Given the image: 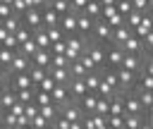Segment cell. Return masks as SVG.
I'll return each instance as SVG.
<instances>
[{"instance_id": "1", "label": "cell", "mask_w": 153, "mask_h": 129, "mask_svg": "<svg viewBox=\"0 0 153 129\" xmlns=\"http://www.w3.org/2000/svg\"><path fill=\"white\" fill-rule=\"evenodd\" d=\"M88 38H93L100 45H110L112 43V26H108V22H103V19H93V29H91Z\"/></svg>"}, {"instance_id": "2", "label": "cell", "mask_w": 153, "mask_h": 129, "mask_svg": "<svg viewBox=\"0 0 153 129\" xmlns=\"http://www.w3.org/2000/svg\"><path fill=\"white\" fill-rule=\"evenodd\" d=\"M122 103H124V115H151V110H146L131 91L122 93Z\"/></svg>"}, {"instance_id": "3", "label": "cell", "mask_w": 153, "mask_h": 129, "mask_svg": "<svg viewBox=\"0 0 153 129\" xmlns=\"http://www.w3.org/2000/svg\"><path fill=\"white\" fill-rule=\"evenodd\" d=\"M115 76H117V91H120V93L131 91V88H134V84H136V74H134V72H129V69L117 67V69H115Z\"/></svg>"}, {"instance_id": "4", "label": "cell", "mask_w": 153, "mask_h": 129, "mask_svg": "<svg viewBox=\"0 0 153 129\" xmlns=\"http://www.w3.org/2000/svg\"><path fill=\"white\" fill-rule=\"evenodd\" d=\"M122 57H124V50H122L117 43H110V45H105V67H110V69H117V67L122 64Z\"/></svg>"}, {"instance_id": "5", "label": "cell", "mask_w": 153, "mask_h": 129, "mask_svg": "<svg viewBox=\"0 0 153 129\" xmlns=\"http://www.w3.org/2000/svg\"><path fill=\"white\" fill-rule=\"evenodd\" d=\"M29 67H31V60H29V57H24L22 53H17V50H14V57H12V62L7 64V69H5V76L22 74V72H26Z\"/></svg>"}, {"instance_id": "6", "label": "cell", "mask_w": 153, "mask_h": 129, "mask_svg": "<svg viewBox=\"0 0 153 129\" xmlns=\"http://www.w3.org/2000/svg\"><path fill=\"white\" fill-rule=\"evenodd\" d=\"M19 17H22V26H26L29 31L43 26V24H41V10H36V7H29V10H26L24 14H19Z\"/></svg>"}, {"instance_id": "7", "label": "cell", "mask_w": 153, "mask_h": 129, "mask_svg": "<svg viewBox=\"0 0 153 129\" xmlns=\"http://www.w3.org/2000/svg\"><path fill=\"white\" fill-rule=\"evenodd\" d=\"M60 117H65L67 122H79V119L84 117V112H81V108H79L74 100H69V103H65V105L60 108Z\"/></svg>"}, {"instance_id": "8", "label": "cell", "mask_w": 153, "mask_h": 129, "mask_svg": "<svg viewBox=\"0 0 153 129\" xmlns=\"http://www.w3.org/2000/svg\"><path fill=\"white\" fill-rule=\"evenodd\" d=\"M57 26H60V31L65 33V38H67V36H74V33H76V14H74V12L62 14Z\"/></svg>"}, {"instance_id": "9", "label": "cell", "mask_w": 153, "mask_h": 129, "mask_svg": "<svg viewBox=\"0 0 153 129\" xmlns=\"http://www.w3.org/2000/svg\"><path fill=\"white\" fill-rule=\"evenodd\" d=\"M41 24H43V29H50V26H57L60 24V14L53 7H48V2L41 7Z\"/></svg>"}, {"instance_id": "10", "label": "cell", "mask_w": 153, "mask_h": 129, "mask_svg": "<svg viewBox=\"0 0 153 129\" xmlns=\"http://www.w3.org/2000/svg\"><path fill=\"white\" fill-rule=\"evenodd\" d=\"M120 48H122L127 55H143V53H146V50H143V43H141V38H136L134 33H131V36H129V38H127V41H124Z\"/></svg>"}, {"instance_id": "11", "label": "cell", "mask_w": 153, "mask_h": 129, "mask_svg": "<svg viewBox=\"0 0 153 129\" xmlns=\"http://www.w3.org/2000/svg\"><path fill=\"white\" fill-rule=\"evenodd\" d=\"M45 72L53 76V81H55V84H62V86H67V84L72 81V74H69V69H67V67H48Z\"/></svg>"}, {"instance_id": "12", "label": "cell", "mask_w": 153, "mask_h": 129, "mask_svg": "<svg viewBox=\"0 0 153 129\" xmlns=\"http://www.w3.org/2000/svg\"><path fill=\"white\" fill-rule=\"evenodd\" d=\"M50 100H53L57 108H62L65 103H69L72 98H69V91H67V86H62V84H55V88L50 91Z\"/></svg>"}, {"instance_id": "13", "label": "cell", "mask_w": 153, "mask_h": 129, "mask_svg": "<svg viewBox=\"0 0 153 129\" xmlns=\"http://www.w3.org/2000/svg\"><path fill=\"white\" fill-rule=\"evenodd\" d=\"M96 100H98L96 93H84V96H81L79 100H74V103L81 108L84 115H93V110H96Z\"/></svg>"}, {"instance_id": "14", "label": "cell", "mask_w": 153, "mask_h": 129, "mask_svg": "<svg viewBox=\"0 0 153 129\" xmlns=\"http://www.w3.org/2000/svg\"><path fill=\"white\" fill-rule=\"evenodd\" d=\"M91 29H93V19L86 17L84 12H79V14H76V33H79V36H88Z\"/></svg>"}, {"instance_id": "15", "label": "cell", "mask_w": 153, "mask_h": 129, "mask_svg": "<svg viewBox=\"0 0 153 129\" xmlns=\"http://www.w3.org/2000/svg\"><path fill=\"white\" fill-rule=\"evenodd\" d=\"M31 64H38V67L48 69V67H50V50H48V48H38V50L31 55Z\"/></svg>"}, {"instance_id": "16", "label": "cell", "mask_w": 153, "mask_h": 129, "mask_svg": "<svg viewBox=\"0 0 153 129\" xmlns=\"http://www.w3.org/2000/svg\"><path fill=\"white\" fill-rule=\"evenodd\" d=\"M67 91H69V98H72V100H79L84 93H88L81 79H72V81L67 84Z\"/></svg>"}, {"instance_id": "17", "label": "cell", "mask_w": 153, "mask_h": 129, "mask_svg": "<svg viewBox=\"0 0 153 129\" xmlns=\"http://www.w3.org/2000/svg\"><path fill=\"white\" fill-rule=\"evenodd\" d=\"M131 93L139 98V103H141L146 110H151V108H153V91H146V88H139V86H134V88H131Z\"/></svg>"}, {"instance_id": "18", "label": "cell", "mask_w": 153, "mask_h": 129, "mask_svg": "<svg viewBox=\"0 0 153 129\" xmlns=\"http://www.w3.org/2000/svg\"><path fill=\"white\" fill-rule=\"evenodd\" d=\"M31 38H33V43H36L38 48H50V41H48V33H45L43 26L33 29V31H31Z\"/></svg>"}, {"instance_id": "19", "label": "cell", "mask_w": 153, "mask_h": 129, "mask_svg": "<svg viewBox=\"0 0 153 129\" xmlns=\"http://www.w3.org/2000/svg\"><path fill=\"white\" fill-rule=\"evenodd\" d=\"M26 74H29L31 84H33V86H38V84H41V81L45 79V74H48V72H45L43 67H38V64H31V67L26 69Z\"/></svg>"}, {"instance_id": "20", "label": "cell", "mask_w": 153, "mask_h": 129, "mask_svg": "<svg viewBox=\"0 0 153 129\" xmlns=\"http://www.w3.org/2000/svg\"><path fill=\"white\" fill-rule=\"evenodd\" d=\"M129 36H131V29H129V26H124V24H122V26H117V29H112V43H117V45H122Z\"/></svg>"}, {"instance_id": "21", "label": "cell", "mask_w": 153, "mask_h": 129, "mask_svg": "<svg viewBox=\"0 0 153 129\" xmlns=\"http://www.w3.org/2000/svg\"><path fill=\"white\" fill-rule=\"evenodd\" d=\"M38 115H41V117H45L48 122H53V119L60 115V108H57L55 103H50V105H41V108H38Z\"/></svg>"}, {"instance_id": "22", "label": "cell", "mask_w": 153, "mask_h": 129, "mask_svg": "<svg viewBox=\"0 0 153 129\" xmlns=\"http://www.w3.org/2000/svg\"><path fill=\"white\" fill-rule=\"evenodd\" d=\"M0 24H2V26H5V29H7V31H10V33H14V31H17V29H19V26H22V17H19V14H14V12H12V14H10V17H7V19H2V22H0Z\"/></svg>"}, {"instance_id": "23", "label": "cell", "mask_w": 153, "mask_h": 129, "mask_svg": "<svg viewBox=\"0 0 153 129\" xmlns=\"http://www.w3.org/2000/svg\"><path fill=\"white\" fill-rule=\"evenodd\" d=\"M81 12H84L86 17H91V19H98V17H100V2H98V0H88Z\"/></svg>"}, {"instance_id": "24", "label": "cell", "mask_w": 153, "mask_h": 129, "mask_svg": "<svg viewBox=\"0 0 153 129\" xmlns=\"http://www.w3.org/2000/svg\"><path fill=\"white\" fill-rule=\"evenodd\" d=\"M124 117V129H139L141 122L148 117V115H122Z\"/></svg>"}, {"instance_id": "25", "label": "cell", "mask_w": 153, "mask_h": 129, "mask_svg": "<svg viewBox=\"0 0 153 129\" xmlns=\"http://www.w3.org/2000/svg\"><path fill=\"white\" fill-rule=\"evenodd\" d=\"M141 19H143V12H141V10H131V12L124 17V26L134 29V26H139V24H141Z\"/></svg>"}, {"instance_id": "26", "label": "cell", "mask_w": 153, "mask_h": 129, "mask_svg": "<svg viewBox=\"0 0 153 129\" xmlns=\"http://www.w3.org/2000/svg\"><path fill=\"white\" fill-rule=\"evenodd\" d=\"M36 50H38V45L33 43V38H29V41H24V43H22V45L17 48V53H22V55H24V57H29V60H31V55H33Z\"/></svg>"}, {"instance_id": "27", "label": "cell", "mask_w": 153, "mask_h": 129, "mask_svg": "<svg viewBox=\"0 0 153 129\" xmlns=\"http://www.w3.org/2000/svg\"><path fill=\"white\" fill-rule=\"evenodd\" d=\"M48 7H53L60 17L69 12V0H48Z\"/></svg>"}, {"instance_id": "28", "label": "cell", "mask_w": 153, "mask_h": 129, "mask_svg": "<svg viewBox=\"0 0 153 129\" xmlns=\"http://www.w3.org/2000/svg\"><path fill=\"white\" fill-rule=\"evenodd\" d=\"M33 91H36V88H22V91H14L17 103H33Z\"/></svg>"}, {"instance_id": "29", "label": "cell", "mask_w": 153, "mask_h": 129, "mask_svg": "<svg viewBox=\"0 0 153 129\" xmlns=\"http://www.w3.org/2000/svg\"><path fill=\"white\" fill-rule=\"evenodd\" d=\"M105 122H108V129H124V117L122 115H108Z\"/></svg>"}, {"instance_id": "30", "label": "cell", "mask_w": 153, "mask_h": 129, "mask_svg": "<svg viewBox=\"0 0 153 129\" xmlns=\"http://www.w3.org/2000/svg\"><path fill=\"white\" fill-rule=\"evenodd\" d=\"M12 57H14V50H7V48L0 45V67L2 69H7V64L12 62Z\"/></svg>"}, {"instance_id": "31", "label": "cell", "mask_w": 153, "mask_h": 129, "mask_svg": "<svg viewBox=\"0 0 153 129\" xmlns=\"http://www.w3.org/2000/svg\"><path fill=\"white\" fill-rule=\"evenodd\" d=\"M45 33H48V41L50 43H57V41L65 38V33L60 31V26H50V29H45Z\"/></svg>"}, {"instance_id": "32", "label": "cell", "mask_w": 153, "mask_h": 129, "mask_svg": "<svg viewBox=\"0 0 153 129\" xmlns=\"http://www.w3.org/2000/svg\"><path fill=\"white\" fill-rule=\"evenodd\" d=\"M76 60H79V62L84 64V69H86V72H96V69H98V67L93 64V60H91V57H88V55H86L84 50L79 53V57H76Z\"/></svg>"}, {"instance_id": "33", "label": "cell", "mask_w": 153, "mask_h": 129, "mask_svg": "<svg viewBox=\"0 0 153 129\" xmlns=\"http://www.w3.org/2000/svg\"><path fill=\"white\" fill-rule=\"evenodd\" d=\"M31 129H50V122L45 119V117H41V115H36L33 119H31V124H29Z\"/></svg>"}, {"instance_id": "34", "label": "cell", "mask_w": 153, "mask_h": 129, "mask_svg": "<svg viewBox=\"0 0 153 129\" xmlns=\"http://www.w3.org/2000/svg\"><path fill=\"white\" fill-rule=\"evenodd\" d=\"M14 38H17V43H19V45H22V43H24V41H29V38H31V31H29V29H26V26H19V29H17V31H14Z\"/></svg>"}, {"instance_id": "35", "label": "cell", "mask_w": 153, "mask_h": 129, "mask_svg": "<svg viewBox=\"0 0 153 129\" xmlns=\"http://www.w3.org/2000/svg\"><path fill=\"white\" fill-rule=\"evenodd\" d=\"M50 67H69V60L62 55H50Z\"/></svg>"}, {"instance_id": "36", "label": "cell", "mask_w": 153, "mask_h": 129, "mask_svg": "<svg viewBox=\"0 0 153 129\" xmlns=\"http://www.w3.org/2000/svg\"><path fill=\"white\" fill-rule=\"evenodd\" d=\"M36 88H38V91H45V93H50V91L55 88V81H53V76H50V74H45V79H43V81H41Z\"/></svg>"}, {"instance_id": "37", "label": "cell", "mask_w": 153, "mask_h": 129, "mask_svg": "<svg viewBox=\"0 0 153 129\" xmlns=\"http://www.w3.org/2000/svg\"><path fill=\"white\" fill-rule=\"evenodd\" d=\"M2 48H7V50H17L19 48V43H17V38H14V33H7V38L0 43Z\"/></svg>"}, {"instance_id": "38", "label": "cell", "mask_w": 153, "mask_h": 129, "mask_svg": "<svg viewBox=\"0 0 153 129\" xmlns=\"http://www.w3.org/2000/svg\"><path fill=\"white\" fill-rule=\"evenodd\" d=\"M105 22H108V26H112V29H117V26H122V24H124V17L115 12V14H112V17H108Z\"/></svg>"}, {"instance_id": "39", "label": "cell", "mask_w": 153, "mask_h": 129, "mask_svg": "<svg viewBox=\"0 0 153 129\" xmlns=\"http://www.w3.org/2000/svg\"><path fill=\"white\" fill-rule=\"evenodd\" d=\"M24 115H26L29 119H33V117L38 115V105H36V103H24Z\"/></svg>"}, {"instance_id": "40", "label": "cell", "mask_w": 153, "mask_h": 129, "mask_svg": "<svg viewBox=\"0 0 153 129\" xmlns=\"http://www.w3.org/2000/svg\"><path fill=\"white\" fill-rule=\"evenodd\" d=\"M26 10H29L26 0H14V2H12V12H14V14H24Z\"/></svg>"}, {"instance_id": "41", "label": "cell", "mask_w": 153, "mask_h": 129, "mask_svg": "<svg viewBox=\"0 0 153 129\" xmlns=\"http://www.w3.org/2000/svg\"><path fill=\"white\" fill-rule=\"evenodd\" d=\"M48 50H50V55H62V53H65V38L57 41V43H50Z\"/></svg>"}, {"instance_id": "42", "label": "cell", "mask_w": 153, "mask_h": 129, "mask_svg": "<svg viewBox=\"0 0 153 129\" xmlns=\"http://www.w3.org/2000/svg\"><path fill=\"white\" fill-rule=\"evenodd\" d=\"M88 0H69V12H74V14H79L81 10H84V5H86Z\"/></svg>"}, {"instance_id": "43", "label": "cell", "mask_w": 153, "mask_h": 129, "mask_svg": "<svg viewBox=\"0 0 153 129\" xmlns=\"http://www.w3.org/2000/svg\"><path fill=\"white\" fill-rule=\"evenodd\" d=\"M129 2H131V7H134V10H141V12L151 10V0H129Z\"/></svg>"}, {"instance_id": "44", "label": "cell", "mask_w": 153, "mask_h": 129, "mask_svg": "<svg viewBox=\"0 0 153 129\" xmlns=\"http://www.w3.org/2000/svg\"><path fill=\"white\" fill-rule=\"evenodd\" d=\"M12 14V5H5V2H0V22L2 19H7Z\"/></svg>"}, {"instance_id": "45", "label": "cell", "mask_w": 153, "mask_h": 129, "mask_svg": "<svg viewBox=\"0 0 153 129\" xmlns=\"http://www.w3.org/2000/svg\"><path fill=\"white\" fill-rule=\"evenodd\" d=\"M10 112H12V115H14V117H19V115H22V112H24V103H14V105H12V108H10Z\"/></svg>"}, {"instance_id": "46", "label": "cell", "mask_w": 153, "mask_h": 129, "mask_svg": "<svg viewBox=\"0 0 153 129\" xmlns=\"http://www.w3.org/2000/svg\"><path fill=\"white\" fill-rule=\"evenodd\" d=\"M45 2H48V0H26V5H29V7H36V10H41Z\"/></svg>"}, {"instance_id": "47", "label": "cell", "mask_w": 153, "mask_h": 129, "mask_svg": "<svg viewBox=\"0 0 153 129\" xmlns=\"http://www.w3.org/2000/svg\"><path fill=\"white\" fill-rule=\"evenodd\" d=\"M139 129H153V124H151V115H148V117L141 122V127H139Z\"/></svg>"}, {"instance_id": "48", "label": "cell", "mask_w": 153, "mask_h": 129, "mask_svg": "<svg viewBox=\"0 0 153 129\" xmlns=\"http://www.w3.org/2000/svg\"><path fill=\"white\" fill-rule=\"evenodd\" d=\"M7 33H10V31H7V29H5V26H2V24H0V43H2V41H5V38H7Z\"/></svg>"}, {"instance_id": "49", "label": "cell", "mask_w": 153, "mask_h": 129, "mask_svg": "<svg viewBox=\"0 0 153 129\" xmlns=\"http://www.w3.org/2000/svg\"><path fill=\"white\" fill-rule=\"evenodd\" d=\"M69 129H84V127H81V119H79V122H69Z\"/></svg>"}, {"instance_id": "50", "label": "cell", "mask_w": 153, "mask_h": 129, "mask_svg": "<svg viewBox=\"0 0 153 129\" xmlns=\"http://www.w3.org/2000/svg\"><path fill=\"white\" fill-rule=\"evenodd\" d=\"M2 81H5V69L0 67V84H2Z\"/></svg>"}, {"instance_id": "51", "label": "cell", "mask_w": 153, "mask_h": 129, "mask_svg": "<svg viewBox=\"0 0 153 129\" xmlns=\"http://www.w3.org/2000/svg\"><path fill=\"white\" fill-rule=\"evenodd\" d=\"M0 2H5V5H12V2H14V0H0Z\"/></svg>"}, {"instance_id": "52", "label": "cell", "mask_w": 153, "mask_h": 129, "mask_svg": "<svg viewBox=\"0 0 153 129\" xmlns=\"http://www.w3.org/2000/svg\"><path fill=\"white\" fill-rule=\"evenodd\" d=\"M17 129H31V127H17Z\"/></svg>"}, {"instance_id": "53", "label": "cell", "mask_w": 153, "mask_h": 129, "mask_svg": "<svg viewBox=\"0 0 153 129\" xmlns=\"http://www.w3.org/2000/svg\"><path fill=\"white\" fill-rule=\"evenodd\" d=\"M2 112H5V110H2V108H0V117H2Z\"/></svg>"}]
</instances>
